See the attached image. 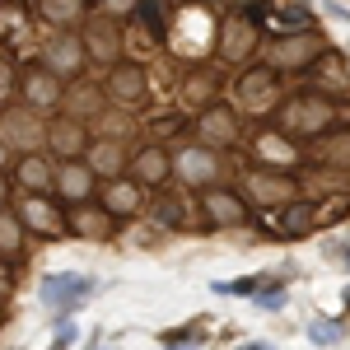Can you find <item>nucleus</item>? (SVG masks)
<instances>
[{"instance_id":"nucleus-13","label":"nucleus","mask_w":350,"mask_h":350,"mask_svg":"<svg viewBox=\"0 0 350 350\" xmlns=\"http://www.w3.org/2000/svg\"><path fill=\"white\" fill-rule=\"evenodd\" d=\"M234 135H239V122H234V112L219 108V103L196 117V140H201V150H224V145H234Z\"/></svg>"},{"instance_id":"nucleus-12","label":"nucleus","mask_w":350,"mask_h":350,"mask_svg":"<svg viewBox=\"0 0 350 350\" xmlns=\"http://www.w3.org/2000/svg\"><path fill=\"white\" fill-rule=\"evenodd\" d=\"M257 38H262V28L247 24L239 10H234V19L219 28V56L224 61H247V56L257 52Z\"/></svg>"},{"instance_id":"nucleus-40","label":"nucleus","mask_w":350,"mask_h":350,"mask_svg":"<svg viewBox=\"0 0 350 350\" xmlns=\"http://www.w3.org/2000/svg\"><path fill=\"white\" fill-rule=\"evenodd\" d=\"M5 191H10V183H5V173H0V206H5Z\"/></svg>"},{"instance_id":"nucleus-37","label":"nucleus","mask_w":350,"mask_h":350,"mask_svg":"<svg viewBox=\"0 0 350 350\" xmlns=\"http://www.w3.org/2000/svg\"><path fill=\"white\" fill-rule=\"evenodd\" d=\"M252 304H257V308H267V313H275V308H285V285H262V290H257V295H252Z\"/></svg>"},{"instance_id":"nucleus-16","label":"nucleus","mask_w":350,"mask_h":350,"mask_svg":"<svg viewBox=\"0 0 350 350\" xmlns=\"http://www.w3.org/2000/svg\"><path fill=\"white\" fill-rule=\"evenodd\" d=\"M42 66L52 70L56 80H70V75H75V70L84 66V47H80V38L61 33L56 42H47V56H42Z\"/></svg>"},{"instance_id":"nucleus-7","label":"nucleus","mask_w":350,"mask_h":350,"mask_svg":"<svg viewBox=\"0 0 350 350\" xmlns=\"http://www.w3.org/2000/svg\"><path fill=\"white\" fill-rule=\"evenodd\" d=\"M280 98V75L271 66H257L239 80V108L243 112H271Z\"/></svg>"},{"instance_id":"nucleus-14","label":"nucleus","mask_w":350,"mask_h":350,"mask_svg":"<svg viewBox=\"0 0 350 350\" xmlns=\"http://www.w3.org/2000/svg\"><path fill=\"white\" fill-rule=\"evenodd\" d=\"M201 211H206V219H211L215 229L247 224V206H243V196H234V191H224V187H206V196H201Z\"/></svg>"},{"instance_id":"nucleus-42","label":"nucleus","mask_w":350,"mask_h":350,"mask_svg":"<svg viewBox=\"0 0 350 350\" xmlns=\"http://www.w3.org/2000/svg\"><path fill=\"white\" fill-rule=\"evenodd\" d=\"M5 154H10V150H5V140H0V173H5Z\"/></svg>"},{"instance_id":"nucleus-6","label":"nucleus","mask_w":350,"mask_h":350,"mask_svg":"<svg viewBox=\"0 0 350 350\" xmlns=\"http://www.w3.org/2000/svg\"><path fill=\"white\" fill-rule=\"evenodd\" d=\"M0 140H5V150L14 145L19 154H38V145H47V122L38 117V112H5V122H0Z\"/></svg>"},{"instance_id":"nucleus-21","label":"nucleus","mask_w":350,"mask_h":350,"mask_svg":"<svg viewBox=\"0 0 350 350\" xmlns=\"http://www.w3.org/2000/svg\"><path fill=\"white\" fill-rule=\"evenodd\" d=\"M94 183H98V178H94V173H89L84 163H61V168H56V183H52V187L61 191L66 201L84 206V201L94 196Z\"/></svg>"},{"instance_id":"nucleus-34","label":"nucleus","mask_w":350,"mask_h":350,"mask_svg":"<svg viewBox=\"0 0 350 350\" xmlns=\"http://www.w3.org/2000/svg\"><path fill=\"white\" fill-rule=\"evenodd\" d=\"M61 103H70V108H89L94 117H103V94L98 89H70V94H61Z\"/></svg>"},{"instance_id":"nucleus-24","label":"nucleus","mask_w":350,"mask_h":350,"mask_svg":"<svg viewBox=\"0 0 350 350\" xmlns=\"http://www.w3.org/2000/svg\"><path fill=\"white\" fill-rule=\"evenodd\" d=\"M140 201H145V196H140V187H135L131 178H117V183L103 187V211H108V215H135Z\"/></svg>"},{"instance_id":"nucleus-36","label":"nucleus","mask_w":350,"mask_h":350,"mask_svg":"<svg viewBox=\"0 0 350 350\" xmlns=\"http://www.w3.org/2000/svg\"><path fill=\"white\" fill-rule=\"evenodd\" d=\"M150 126H154L159 140H168V135H183V131H187V117H183V112H163V117L150 122Z\"/></svg>"},{"instance_id":"nucleus-33","label":"nucleus","mask_w":350,"mask_h":350,"mask_svg":"<svg viewBox=\"0 0 350 350\" xmlns=\"http://www.w3.org/2000/svg\"><path fill=\"white\" fill-rule=\"evenodd\" d=\"M19 243H24V224L14 215H0V252L5 257H14L19 252Z\"/></svg>"},{"instance_id":"nucleus-8","label":"nucleus","mask_w":350,"mask_h":350,"mask_svg":"<svg viewBox=\"0 0 350 350\" xmlns=\"http://www.w3.org/2000/svg\"><path fill=\"white\" fill-rule=\"evenodd\" d=\"M308 80H313V94L327 98V103L341 98V94H350V70L336 52H318V61L308 66Z\"/></svg>"},{"instance_id":"nucleus-28","label":"nucleus","mask_w":350,"mask_h":350,"mask_svg":"<svg viewBox=\"0 0 350 350\" xmlns=\"http://www.w3.org/2000/svg\"><path fill=\"white\" fill-rule=\"evenodd\" d=\"M308 341H313V346H341V341H346V323H341V318H313V323H308Z\"/></svg>"},{"instance_id":"nucleus-38","label":"nucleus","mask_w":350,"mask_h":350,"mask_svg":"<svg viewBox=\"0 0 350 350\" xmlns=\"http://www.w3.org/2000/svg\"><path fill=\"white\" fill-rule=\"evenodd\" d=\"M10 94H19V66L10 56H0V98H10Z\"/></svg>"},{"instance_id":"nucleus-30","label":"nucleus","mask_w":350,"mask_h":350,"mask_svg":"<svg viewBox=\"0 0 350 350\" xmlns=\"http://www.w3.org/2000/svg\"><path fill=\"white\" fill-rule=\"evenodd\" d=\"M318 159L332 163V168H346L350 163V135H332V140H323V145H318Z\"/></svg>"},{"instance_id":"nucleus-4","label":"nucleus","mask_w":350,"mask_h":350,"mask_svg":"<svg viewBox=\"0 0 350 350\" xmlns=\"http://www.w3.org/2000/svg\"><path fill=\"white\" fill-rule=\"evenodd\" d=\"M61 94L66 84L56 80L42 61H33L28 70H19V98L28 103V112H47V108H61Z\"/></svg>"},{"instance_id":"nucleus-45","label":"nucleus","mask_w":350,"mask_h":350,"mask_svg":"<svg viewBox=\"0 0 350 350\" xmlns=\"http://www.w3.org/2000/svg\"><path fill=\"white\" fill-rule=\"evenodd\" d=\"M168 350H178V346H168Z\"/></svg>"},{"instance_id":"nucleus-31","label":"nucleus","mask_w":350,"mask_h":350,"mask_svg":"<svg viewBox=\"0 0 350 350\" xmlns=\"http://www.w3.org/2000/svg\"><path fill=\"white\" fill-rule=\"evenodd\" d=\"M131 19H135L140 28H145L150 38H159V33H163V24H168V10H163V5H140V10H135Z\"/></svg>"},{"instance_id":"nucleus-11","label":"nucleus","mask_w":350,"mask_h":350,"mask_svg":"<svg viewBox=\"0 0 350 350\" xmlns=\"http://www.w3.org/2000/svg\"><path fill=\"white\" fill-rule=\"evenodd\" d=\"M19 224L24 229H33V234H47V239H56V234H66V211H56L47 196H24L19 201Z\"/></svg>"},{"instance_id":"nucleus-29","label":"nucleus","mask_w":350,"mask_h":350,"mask_svg":"<svg viewBox=\"0 0 350 350\" xmlns=\"http://www.w3.org/2000/svg\"><path fill=\"white\" fill-rule=\"evenodd\" d=\"M183 94H187V103H201V112L215 108V75H206V70H201V75H191Z\"/></svg>"},{"instance_id":"nucleus-39","label":"nucleus","mask_w":350,"mask_h":350,"mask_svg":"<svg viewBox=\"0 0 350 350\" xmlns=\"http://www.w3.org/2000/svg\"><path fill=\"white\" fill-rule=\"evenodd\" d=\"M70 341H75V332H70V327H61V336L52 341V350H70Z\"/></svg>"},{"instance_id":"nucleus-20","label":"nucleus","mask_w":350,"mask_h":350,"mask_svg":"<svg viewBox=\"0 0 350 350\" xmlns=\"http://www.w3.org/2000/svg\"><path fill=\"white\" fill-rule=\"evenodd\" d=\"M80 163L94 178H112V183H117V178H122V145H117L112 135H103V140H94V145L84 150Z\"/></svg>"},{"instance_id":"nucleus-17","label":"nucleus","mask_w":350,"mask_h":350,"mask_svg":"<svg viewBox=\"0 0 350 350\" xmlns=\"http://www.w3.org/2000/svg\"><path fill=\"white\" fill-rule=\"evenodd\" d=\"M168 173H173V163H168V154H163L159 145L140 150V154L131 159V183H135V187H163Z\"/></svg>"},{"instance_id":"nucleus-15","label":"nucleus","mask_w":350,"mask_h":350,"mask_svg":"<svg viewBox=\"0 0 350 350\" xmlns=\"http://www.w3.org/2000/svg\"><path fill=\"white\" fill-rule=\"evenodd\" d=\"M178 178L183 183H196V187H215V178H219V154L215 150H201V145H191V150H183L178 154Z\"/></svg>"},{"instance_id":"nucleus-43","label":"nucleus","mask_w":350,"mask_h":350,"mask_svg":"<svg viewBox=\"0 0 350 350\" xmlns=\"http://www.w3.org/2000/svg\"><path fill=\"white\" fill-rule=\"evenodd\" d=\"M346 267H350V239H346Z\"/></svg>"},{"instance_id":"nucleus-5","label":"nucleus","mask_w":350,"mask_h":350,"mask_svg":"<svg viewBox=\"0 0 350 350\" xmlns=\"http://www.w3.org/2000/svg\"><path fill=\"white\" fill-rule=\"evenodd\" d=\"M318 42H323L318 33H285V38L271 42V61L267 66L275 70V75H280V70H299V66L308 70V66L318 61V52H323Z\"/></svg>"},{"instance_id":"nucleus-18","label":"nucleus","mask_w":350,"mask_h":350,"mask_svg":"<svg viewBox=\"0 0 350 350\" xmlns=\"http://www.w3.org/2000/svg\"><path fill=\"white\" fill-rule=\"evenodd\" d=\"M252 150H257V159L267 163L271 173H285V168H295V163H299V150L290 145V135H280V131H262Z\"/></svg>"},{"instance_id":"nucleus-26","label":"nucleus","mask_w":350,"mask_h":350,"mask_svg":"<svg viewBox=\"0 0 350 350\" xmlns=\"http://www.w3.org/2000/svg\"><path fill=\"white\" fill-rule=\"evenodd\" d=\"M154 219H159L163 229H183V224H187V201H183L178 191H159V201H154Z\"/></svg>"},{"instance_id":"nucleus-19","label":"nucleus","mask_w":350,"mask_h":350,"mask_svg":"<svg viewBox=\"0 0 350 350\" xmlns=\"http://www.w3.org/2000/svg\"><path fill=\"white\" fill-rule=\"evenodd\" d=\"M14 183H19L24 196H38V191H47L56 183V168L47 163V154H24L14 163Z\"/></svg>"},{"instance_id":"nucleus-44","label":"nucleus","mask_w":350,"mask_h":350,"mask_svg":"<svg viewBox=\"0 0 350 350\" xmlns=\"http://www.w3.org/2000/svg\"><path fill=\"white\" fill-rule=\"evenodd\" d=\"M346 308H350V290H346Z\"/></svg>"},{"instance_id":"nucleus-41","label":"nucleus","mask_w":350,"mask_h":350,"mask_svg":"<svg viewBox=\"0 0 350 350\" xmlns=\"http://www.w3.org/2000/svg\"><path fill=\"white\" fill-rule=\"evenodd\" d=\"M239 350H275V346H257V341H247V346H239Z\"/></svg>"},{"instance_id":"nucleus-2","label":"nucleus","mask_w":350,"mask_h":350,"mask_svg":"<svg viewBox=\"0 0 350 350\" xmlns=\"http://www.w3.org/2000/svg\"><path fill=\"white\" fill-rule=\"evenodd\" d=\"M80 47L84 56H94L98 66H117L122 61V19H112V14H89L84 19V33H80Z\"/></svg>"},{"instance_id":"nucleus-32","label":"nucleus","mask_w":350,"mask_h":350,"mask_svg":"<svg viewBox=\"0 0 350 350\" xmlns=\"http://www.w3.org/2000/svg\"><path fill=\"white\" fill-rule=\"evenodd\" d=\"M42 19H52V24H75V19H84V5H75V0H52V5H42Z\"/></svg>"},{"instance_id":"nucleus-10","label":"nucleus","mask_w":350,"mask_h":350,"mask_svg":"<svg viewBox=\"0 0 350 350\" xmlns=\"http://www.w3.org/2000/svg\"><path fill=\"white\" fill-rule=\"evenodd\" d=\"M47 145H52V154H61V163H80V154L89 150L84 122L80 117H52L47 122Z\"/></svg>"},{"instance_id":"nucleus-1","label":"nucleus","mask_w":350,"mask_h":350,"mask_svg":"<svg viewBox=\"0 0 350 350\" xmlns=\"http://www.w3.org/2000/svg\"><path fill=\"white\" fill-rule=\"evenodd\" d=\"M280 135H308V140H323L336 126V103H327L318 94H295L275 108Z\"/></svg>"},{"instance_id":"nucleus-27","label":"nucleus","mask_w":350,"mask_h":350,"mask_svg":"<svg viewBox=\"0 0 350 350\" xmlns=\"http://www.w3.org/2000/svg\"><path fill=\"white\" fill-rule=\"evenodd\" d=\"M271 28H285V33H308L313 24V10L308 5H280V10H271Z\"/></svg>"},{"instance_id":"nucleus-9","label":"nucleus","mask_w":350,"mask_h":350,"mask_svg":"<svg viewBox=\"0 0 350 350\" xmlns=\"http://www.w3.org/2000/svg\"><path fill=\"white\" fill-rule=\"evenodd\" d=\"M145 94H150V80H145V70H140V66L122 61V66H112V70H108L103 98H112V103H126V108H135V103H145Z\"/></svg>"},{"instance_id":"nucleus-22","label":"nucleus","mask_w":350,"mask_h":350,"mask_svg":"<svg viewBox=\"0 0 350 350\" xmlns=\"http://www.w3.org/2000/svg\"><path fill=\"white\" fill-rule=\"evenodd\" d=\"M66 229H75L80 239L98 243V239H108V234H112V215L103 211V206H89V201H84V206H75V211L66 215Z\"/></svg>"},{"instance_id":"nucleus-3","label":"nucleus","mask_w":350,"mask_h":350,"mask_svg":"<svg viewBox=\"0 0 350 350\" xmlns=\"http://www.w3.org/2000/svg\"><path fill=\"white\" fill-rule=\"evenodd\" d=\"M94 295V280L80 275V271H52L47 280H42V304L52 308L56 318H66V313H75L84 308V299Z\"/></svg>"},{"instance_id":"nucleus-23","label":"nucleus","mask_w":350,"mask_h":350,"mask_svg":"<svg viewBox=\"0 0 350 350\" xmlns=\"http://www.w3.org/2000/svg\"><path fill=\"white\" fill-rule=\"evenodd\" d=\"M243 187L252 191V201H262V206H275V201H290L295 183H290L285 173H252Z\"/></svg>"},{"instance_id":"nucleus-25","label":"nucleus","mask_w":350,"mask_h":350,"mask_svg":"<svg viewBox=\"0 0 350 350\" xmlns=\"http://www.w3.org/2000/svg\"><path fill=\"white\" fill-rule=\"evenodd\" d=\"M318 229V211L308 206V201H290L285 211H280V239H304V234H313Z\"/></svg>"},{"instance_id":"nucleus-35","label":"nucleus","mask_w":350,"mask_h":350,"mask_svg":"<svg viewBox=\"0 0 350 350\" xmlns=\"http://www.w3.org/2000/svg\"><path fill=\"white\" fill-rule=\"evenodd\" d=\"M267 285V275H243V280H219L215 295H257Z\"/></svg>"}]
</instances>
